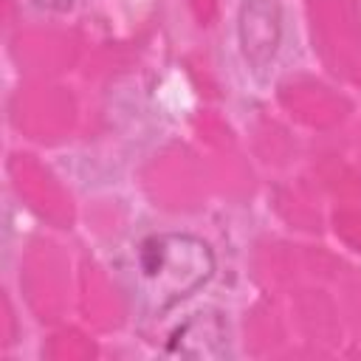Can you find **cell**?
Returning <instances> with one entry per match:
<instances>
[{"label": "cell", "mask_w": 361, "mask_h": 361, "mask_svg": "<svg viewBox=\"0 0 361 361\" xmlns=\"http://www.w3.org/2000/svg\"><path fill=\"white\" fill-rule=\"evenodd\" d=\"M138 271L158 313L197 293L214 274V251L186 231H161L138 243Z\"/></svg>", "instance_id": "6da1fadb"}, {"label": "cell", "mask_w": 361, "mask_h": 361, "mask_svg": "<svg viewBox=\"0 0 361 361\" xmlns=\"http://www.w3.org/2000/svg\"><path fill=\"white\" fill-rule=\"evenodd\" d=\"M237 39L251 71H265L282 42V8L276 0H243Z\"/></svg>", "instance_id": "7a4b0ae2"}, {"label": "cell", "mask_w": 361, "mask_h": 361, "mask_svg": "<svg viewBox=\"0 0 361 361\" xmlns=\"http://www.w3.org/2000/svg\"><path fill=\"white\" fill-rule=\"evenodd\" d=\"M166 353L186 358H223L228 355V327L217 310L189 316L166 341Z\"/></svg>", "instance_id": "3957f363"}, {"label": "cell", "mask_w": 361, "mask_h": 361, "mask_svg": "<svg viewBox=\"0 0 361 361\" xmlns=\"http://www.w3.org/2000/svg\"><path fill=\"white\" fill-rule=\"evenodd\" d=\"M34 6L48 8V11H68L73 6V0H34Z\"/></svg>", "instance_id": "277c9868"}]
</instances>
